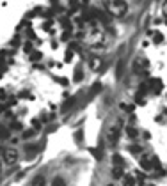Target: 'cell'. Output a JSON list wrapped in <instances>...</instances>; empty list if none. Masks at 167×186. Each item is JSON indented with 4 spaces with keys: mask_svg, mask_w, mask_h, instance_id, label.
<instances>
[{
    "mask_svg": "<svg viewBox=\"0 0 167 186\" xmlns=\"http://www.w3.org/2000/svg\"><path fill=\"white\" fill-rule=\"evenodd\" d=\"M107 7L114 16H125L128 11V5L125 0H107Z\"/></svg>",
    "mask_w": 167,
    "mask_h": 186,
    "instance_id": "cell-1",
    "label": "cell"
},
{
    "mask_svg": "<svg viewBox=\"0 0 167 186\" xmlns=\"http://www.w3.org/2000/svg\"><path fill=\"white\" fill-rule=\"evenodd\" d=\"M16 160H18V152H16L14 149H5V151H4V161H5L7 165L16 163Z\"/></svg>",
    "mask_w": 167,
    "mask_h": 186,
    "instance_id": "cell-2",
    "label": "cell"
},
{
    "mask_svg": "<svg viewBox=\"0 0 167 186\" xmlns=\"http://www.w3.org/2000/svg\"><path fill=\"white\" fill-rule=\"evenodd\" d=\"M37 151H39V146H37V144H27V146H25V154H27L29 158H32Z\"/></svg>",
    "mask_w": 167,
    "mask_h": 186,
    "instance_id": "cell-3",
    "label": "cell"
},
{
    "mask_svg": "<svg viewBox=\"0 0 167 186\" xmlns=\"http://www.w3.org/2000/svg\"><path fill=\"white\" fill-rule=\"evenodd\" d=\"M139 163H141V167H142V170H151L153 168V163L148 160V156H141V160H139Z\"/></svg>",
    "mask_w": 167,
    "mask_h": 186,
    "instance_id": "cell-4",
    "label": "cell"
},
{
    "mask_svg": "<svg viewBox=\"0 0 167 186\" xmlns=\"http://www.w3.org/2000/svg\"><path fill=\"white\" fill-rule=\"evenodd\" d=\"M11 136V130L4 124H0V140H7Z\"/></svg>",
    "mask_w": 167,
    "mask_h": 186,
    "instance_id": "cell-5",
    "label": "cell"
},
{
    "mask_svg": "<svg viewBox=\"0 0 167 186\" xmlns=\"http://www.w3.org/2000/svg\"><path fill=\"white\" fill-rule=\"evenodd\" d=\"M117 135H119V128L117 126H114L109 133V140H110V144H116V140H117Z\"/></svg>",
    "mask_w": 167,
    "mask_h": 186,
    "instance_id": "cell-6",
    "label": "cell"
},
{
    "mask_svg": "<svg viewBox=\"0 0 167 186\" xmlns=\"http://www.w3.org/2000/svg\"><path fill=\"white\" fill-rule=\"evenodd\" d=\"M46 184V181H45V177L43 176H37L32 179V186H45Z\"/></svg>",
    "mask_w": 167,
    "mask_h": 186,
    "instance_id": "cell-7",
    "label": "cell"
},
{
    "mask_svg": "<svg viewBox=\"0 0 167 186\" xmlns=\"http://www.w3.org/2000/svg\"><path fill=\"white\" fill-rule=\"evenodd\" d=\"M82 78H84V73H82V68H76V69H75V74H73V80H75V82H80Z\"/></svg>",
    "mask_w": 167,
    "mask_h": 186,
    "instance_id": "cell-8",
    "label": "cell"
},
{
    "mask_svg": "<svg viewBox=\"0 0 167 186\" xmlns=\"http://www.w3.org/2000/svg\"><path fill=\"white\" fill-rule=\"evenodd\" d=\"M112 176H114V177L117 179V177H123L125 174H123V170H121V168H119V167H117V165H116V167L112 168Z\"/></svg>",
    "mask_w": 167,
    "mask_h": 186,
    "instance_id": "cell-9",
    "label": "cell"
},
{
    "mask_svg": "<svg viewBox=\"0 0 167 186\" xmlns=\"http://www.w3.org/2000/svg\"><path fill=\"white\" fill-rule=\"evenodd\" d=\"M126 135H128L130 138H135V136L139 135V131L135 130V128H131V126H128V128H126Z\"/></svg>",
    "mask_w": 167,
    "mask_h": 186,
    "instance_id": "cell-10",
    "label": "cell"
},
{
    "mask_svg": "<svg viewBox=\"0 0 167 186\" xmlns=\"http://www.w3.org/2000/svg\"><path fill=\"white\" fill-rule=\"evenodd\" d=\"M162 41H164V36H162L160 32H155V34H153V43H156V44H160Z\"/></svg>",
    "mask_w": 167,
    "mask_h": 186,
    "instance_id": "cell-11",
    "label": "cell"
},
{
    "mask_svg": "<svg viewBox=\"0 0 167 186\" xmlns=\"http://www.w3.org/2000/svg\"><path fill=\"white\" fill-rule=\"evenodd\" d=\"M52 186H66V181H64L62 177H55L54 183H52Z\"/></svg>",
    "mask_w": 167,
    "mask_h": 186,
    "instance_id": "cell-12",
    "label": "cell"
},
{
    "mask_svg": "<svg viewBox=\"0 0 167 186\" xmlns=\"http://www.w3.org/2000/svg\"><path fill=\"white\" fill-rule=\"evenodd\" d=\"M125 183H126V186H135V181H133L131 176H126V177H125Z\"/></svg>",
    "mask_w": 167,
    "mask_h": 186,
    "instance_id": "cell-13",
    "label": "cell"
},
{
    "mask_svg": "<svg viewBox=\"0 0 167 186\" xmlns=\"http://www.w3.org/2000/svg\"><path fill=\"white\" fill-rule=\"evenodd\" d=\"M11 130H21V122H18V121H13V122H11Z\"/></svg>",
    "mask_w": 167,
    "mask_h": 186,
    "instance_id": "cell-14",
    "label": "cell"
},
{
    "mask_svg": "<svg viewBox=\"0 0 167 186\" xmlns=\"http://www.w3.org/2000/svg\"><path fill=\"white\" fill-rule=\"evenodd\" d=\"M114 163H116V165H117V167H119V165H123V163H125V161H123V158H121V156H119V154H116V156H114Z\"/></svg>",
    "mask_w": 167,
    "mask_h": 186,
    "instance_id": "cell-15",
    "label": "cell"
},
{
    "mask_svg": "<svg viewBox=\"0 0 167 186\" xmlns=\"http://www.w3.org/2000/svg\"><path fill=\"white\" fill-rule=\"evenodd\" d=\"M34 133H36V130H29L23 133V138H30V136H34Z\"/></svg>",
    "mask_w": 167,
    "mask_h": 186,
    "instance_id": "cell-16",
    "label": "cell"
},
{
    "mask_svg": "<svg viewBox=\"0 0 167 186\" xmlns=\"http://www.w3.org/2000/svg\"><path fill=\"white\" fill-rule=\"evenodd\" d=\"M23 50H25V52H27V53H29V52H32V44H30V43H29V41H27V43H25V44H23Z\"/></svg>",
    "mask_w": 167,
    "mask_h": 186,
    "instance_id": "cell-17",
    "label": "cell"
},
{
    "mask_svg": "<svg viewBox=\"0 0 167 186\" xmlns=\"http://www.w3.org/2000/svg\"><path fill=\"white\" fill-rule=\"evenodd\" d=\"M41 53H39V52H34V53H32V55H30V58H32V60H39V58H41Z\"/></svg>",
    "mask_w": 167,
    "mask_h": 186,
    "instance_id": "cell-18",
    "label": "cell"
},
{
    "mask_svg": "<svg viewBox=\"0 0 167 186\" xmlns=\"http://www.w3.org/2000/svg\"><path fill=\"white\" fill-rule=\"evenodd\" d=\"M109 186H114V184H109Z\"/></svg>",
    "mask_w": 167,
    "mask_h": 186,
    "instance_id": "cell-19",
    "label": "cell"
}]
</instances>
